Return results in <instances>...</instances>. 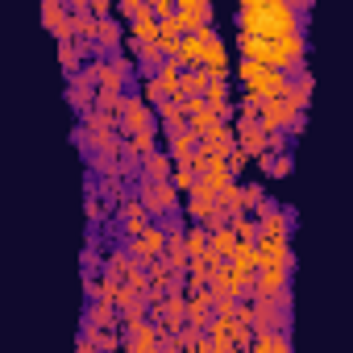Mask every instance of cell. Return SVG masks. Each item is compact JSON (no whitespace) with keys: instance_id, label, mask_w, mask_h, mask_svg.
<instances>
[{"instance_id":"6da1fadb","label":"cell","mask_w":353,"mask_h":353,"mask_svg":"<svg viewBox=\"0 0 353 353\" xmlns=\"http://www.w3.org/2000/svg\"><path fill=\"white\" fill-rule=\"evenodd\" d=\"M307 5H287V0H245L237 9V34L245 38H299L303 34Z\"/></svg>"},{"instance_id":"7a4b0ae2","label":"cell","mask_w":353,"mask_h":353,"mask_svg":"<svg viewBox=\"0 0 353 353\" xmlns=\"http://www.w3.org/2000/svg\"><path fill=\"white\" fill-rule=\"evenodd\" d=\"M237 50H241L245 63H262V67L287 71L291 79H295L299 71H307V67H303V59H307V38H303V34H299V38H245V34H237Z\"/></svg>"},{"instance_id":"3957f363","label":"cell","mask_w":353,"mask_h":353,"mask_svg":"<svg viewBox=\"0 0 353 353\" xmlns=\"http://www.w3.org/2000/svg\"><path fill=\"white\" fill-rule=\"evenodd\" d=\"M237 79H241L245 96H254V100H279V96H291V75H287V71H274V67H262V63H245V59H241Z\"/></svg>"},{"instance_id":"277c9868","label":"cell","mask_w":353,"mask_h":353,"mask_svg":"<svg viewBox=\"0 0 353 353\" xmlns=\"http://www.w3.org/2000/svg\"><path fill=\"white\" fill-rule=\"evenodd\" d=\"M133 67H137V63H129L125 54H96V63H88V75H92L96 92H117V96H125V83H129Z\"/></svg>"},{"instance_id":"5b68a950","label":"cell","mask_w":353,"mask_h":353,"mask_svg":"<svg viewBox=\"0 0 353 353\" xmlns=\"http://www.w3.org/2000/svg\"><path fill=\"white\" fill-rule=\"evenodd\" d=\"M258 121L270 129V133H283V129H295L303 121V104L295 96H279V100H262L258 108Z\"/></svg>"},{"instance_id":"8992f818","label":"cell","mask_w":353,"mask_h":353,"mask_svg":"<svg viewBox=\"0 0 353 353\" xmlns=\"http://www.w3.org/2000/svg\"><path fill=\"white\" fill-rule=\"evenodd\" d=\"M137 200L145 204L150 216H174L183 196L174 192V183H150V179H141V183H137Z\"/></svg>"},{"instance_id":"52a82bcc","label":"cell","mask_w":353,"mask_h":353,"mask_svg":"<svg viewBox=\"0 0 353 353\" xmlns=\"http://www.w3.org/2000/svg\"><path fill=\"white\" fill-rule=\"evenodd\" d=\"M141 133H158V112L141 96H129L121 108V137H141Z\"/></svg>"},{"instance_id":"ba28073f","label":"cell","mask_w":353,"mask_h":353,"mask_svg":"<svg viewBox=\"0 0 353 353\" xmlns=\"http://www.w3.org/2000/svg\"><path fill=\"white\" fill-rule=\"evenodd\" d=\"M166 241H170L166 225H150V229H141L137 237H129V241H125V250H129L141 266H154V262L166 254Z\"/></svg>"},{"instance_id":"9c48e42d","label":"cell","mask_w":353,"mask_h":353,"mask_svg":"<svg viewBox=\"0 0 353 353\" xmlns=\"http://www.w3.org/2000/svg\"><path fill=\"white\" fill-rule=\"evenodd\" d=\"M254 291V279H245L233 262H216V274H212V295L216 299H241Z\"/></svg>"},{"instance_id":"30bf717a","label":"cell","mask_w":353,"mask_h":353,"mask_svg":"<svg viewBox=\"0 0 353 353\" xmlns=\"http://www.w3.org/2000/svg\"><path fill=\"white\" fill-rule=\"evenodd\" d=\"M237 150L241 154H250V158H262L266 154V145H270V129L258 121V117H237Z\"/></svg>"},{"instance_id":"8fae6325","label":"cell","mask_w":353,"mask_h":353,"mask_svg":"<svg viewBox=\"0 0 353 353\" xmlns=\"http://www.w3.org/2000/svg\"><path fill=\"white\" fill-rule=\"evenodd\" d=\"M291 270L295 266H262L254 279V299H283L291 295Z\"/></svg>"},{"instance_id":"7c38bea8","label":"cell","mask_w":353,"mask_h":353,"mask_svg":"<svg viewBox=\"0 0 353 353\" xmlns=\"http://www.w3.org/2000/svg\"><path fill=\"white\" fill-rule=\"evenodd\" d=\"M125 328V353H162V328L154 320H133Z\"/></svg>"},{"instance_id":"4fadbf2b","label":"cell","mask_w":353,"mask_h":353,"mask_svg":"<svg viewBox=\"0 0 353 353\" xmlns=\"http://www.w3.org/2000/svg\"><path fill=\"white\" fill-rule=\"evenodd\" d=\"M174 21H179L183 34H200L212 26V5L208 0H179V9H174Z\"/></svg>"},{"instance_id":"5bb4252c","label":"cell","mask_w":353,"mask_h":353,"mask_svg":"<svg viewBox=\"0 0 353 353\" xmlns=\"http://www.w3.org/2000/svg\"><path fill=\"white\" fill-rule=\"evenodd\" d=\"M150 225H154V216L145 212V204H141L137 196H125V200H121V229H125V241L137 237V233L150 229Z\"/></svg>"},{"instance_id":"9a60e30c","label":"cell","mask_w":353,"mask_h":353,"mask_svg":"<svg viewBox=\"0 0 353 353\" xmlns=\"http://www.w3.org/2000/svg\"><path fill=\"white\" fill-rule=\"evenodd\" d=\"M67 100H71L83 117L96 108V83H92V75H88V71H79V75H71V79H67Z\"/></svg>"},{"instance_id":"2e32d148","label":"cell","mask_w":353,"mask_h":353,"mask_svg":"<svg viewBox=\"0 0 353 353\" xmlns=\"http://www.w3.org/2000/svg\"><path fill=\"white\" fill-rule=\"evenodd\" d=\"M42 26L63 42V38H71V9L63 5V0H42Z\"/></svg>"},{"instance_id":"e0dca14e","label":"cell","mask_w":353,"mask_h":353,"mask_svg":"<svg viewBox=\"0 0 353 353\" xmlns=\"http://www.w3.org/2000/svg\"><path fill=\"white\" fill-rule=\"evenodd\" d=\"M237 245H241V237L233 233V225H221V229H212V245H208V254H212L216 262H233Z\"/></svg>"},{"instance_id":"ac0fdd59","label":"cell","mask_w":353,"mask_h":353,"mask_svg":"<svg viewBox=\"0 0 353 353\" xmlns=\"http://www.w3.org/2000/svg\"><path fill=\"white\" fill-rule=\"evenodd\" d=\"M141 170H145V179H150V183H170V174H174V158H170L166 150H158V154H150V158L141 162Z\"/></svg>"},{"instance_id":"d6986e66","label":"cell","mask_w":353,"mask_h":353,"mask_svg":"<svg viewBox=\"0 0 353 353\" xmlns=\"http://www.w3.org/2000/svg\"><path fill=\"white\" fill-rule=\"evenodd\" d=\"M125 42H129V38H125V30H121L112 17H108V21H100V34H96V50H100V54H117Z\"/></svg>"},{"instance_id":"ffe728a7","label":"cell","mask_w":353,"mask_h":353,"mask_svg":"<svg viewBox=\"0 0 353 353\" xmlns=\"http://www.w3.org/2000/svg\"><path fill=\"white\" fill-rule=\"evenodd\" d=\"M208 83H212V79L204 75V67H188V71H183L179 96H183V100H204V96H208Z\"/></svg>"},{"instance_id":"44dd1931","label":"cell","mask_w":353,"mask_h":353,"mask_svg":"<svg viewBox=\"0 0 353 353\" xmlns=\"http://www.w3.org/2000/svg\"><path fill=\"white\" fill-rule=\"evenodd\" d=\"M183 71H188V67H183L179 59H166V63L158 67V75H154V79H158V83H162V88L170 92V100L179 96V88H183Z\"/></svg>"},{"instance_id":"7402d4cb","label":"cell","mask_w":353,"mask_h":353,"mask_svg":"<svg viewBox=\"0 0 353 353\" xmlns=\"http://www.w3.org/2000/svg\"><path fill=\"white\" fill-rule=\"evenodd\" d=\"M233 266H237L245 279H258V270H262V254H258V245L241 241V245H237V254H233Z\"/></svg>"},{"instance_id":"603a6c76","label":"cell","mask_w":353,"mask_h":353,"mask_svg":"<svg viewBox=\"0 0 353 353\" xmlns=\"http://www.w3.org/2000/svg\"><path fill=\"white\" fill-rule=\"evenodd\" d=\"M250 353H291V336L287 332H258Z\"/></svg>"},{"instance_id":"cb8c5ba5","label":"cell","mask_w":353,"mask_h":353,"mask_svg":"<svg viewBox=\"0 0 353 353\" xmlns=\"http://www.w3.org/2000/svg\"><path fill=\"white\" fill-rule=\"evenodd\" d=\"M179 59L183 67H204V38H196V34H183V42H179Z\"/></svg>"},{"instance_id":"d4e9b609","label":"cell","mask_w":353,"mask_h":353,"mask_svg":"<svg viewBox=\"0 0 353 353\" xmlns=\"http://www.w3.org/2000/svg\"><path fill=\"white\" fill-rule=\"evenodd\" d=\"M204 104L216 112V117H233V100H229V83H208V96H204Z\"/></svg>"},{"instance_id":"484cf974","label":"cell","mask_w":353,"mask_h":353,"mask_svg":"<svg viewBox=\"0 0 353 353\" xmlns=\"http://www.w3.org/2000/svg\"><path fill=\"white\" fill-rule=\"evenodd\" d=\"M88 328H117V312H112V303L108 299H96L92 307H88V320H83Z\"/></svg>"},{"instance_id":"4316f807","label":"cell","mask_w":353,"mask_h":353,"mask_svg":"<svg viewBox=\"0 0 353 353\" xmlns=\"http://www.w3.org/2000/svg\"><path fill=\"white\" fill-rule=\"evenodd\" d=\"M79 54H83V46H79L75 38H63V42H59V63H63L67 79H71V75H79Z\"/></svg>"},{"instance_id":"83f0119b","label":"cell","mask_w":353,"mask_h":353,"mask_svg":"<svg viewBox=\"0 0 353 353\" xmlns=\"http://www.w3.org/2000/svg\"><path fill=\"white\" fill-rule=\"evenodd\" d=\"M258 166L270 174V179H287L295 162H291V154H262V158H258Z\"/></svg>"},{"instance_id":"f1b7e54d","label":"cell","mask_w":353,"mask_h":353,"mask_svg":"<svg viewBox=\"0 0 353 353\" xmlns=\"http://www.w3.org/2000/svg\"><path fill=\"white\" fill-rule=\"evenodd\" d=\"M221 125H225V117H216L212 108H204L200 117H192V125H188V129H192V133H196V137L204 141V137H212V133H216Z\"/></svg>"},{"instance_id":"f546056e","label":"cell","mask_w":353,"mask_h":353,"mask_svg":"<svg viewBox=\"0 0 353 353\" xmlns=\"http://www.w3.org/2000/svg\"><path fill=\"white\" fill-rule=\"evenodd\" d=\"M208 245H212V229L192 225V229H188V254H192V262H196V258H208Z\"/></svg>"},{"instance_id":"4dcf8cb0","label":"cell","mask_w":353,"mask_h":353,"mask_svg":"<svg viewBox=\"0 0 353 353\" xmlns=\"http://www.w3.org/2000/svg\"><path fill=\"white\" fill-rule=\"evenodd\" d=\"M141 100H145V104H150V108L158 112V108H162V104L170 100V92H166V88H162L158 79H145V83H141Z\"/></svg>"},{"instance_id":"1f68e13d","label":"cell","mask_w":353,"mask_h":353,"mask_svg":"<svg viewBox=\"0 0 353 353\" xmlns=\"http://www.w3.org/2000/svg\"><path fill=\"white\" fill-rule=\"evenodd\" d=\"M117 13L133 26L137 17H145V13H154V5H145V0H121V5H117Z\"/></svg>"},{"instance_id":"d6a6232c","label":"cell","mask_w":353,"mask_h":353,"mask_svg":"<svg viewBox=\"0 0 353 353\" xmlns=\"http://www.w3.org/2000/svg\"><path fill=\"white\" fill-rule=\"evenodd\" d=\"M92 17L96 21H108L112 17V5H108V0H92Z\"/></svg>"},{"instance_id":"836d02e7","label":"cell","mask_w":353,"mask_h":353,"mask_svg":"<svg viewBox=\"0 0 353 353\" xmlns=\"http://www.w3.org/2000/svg\"><path fill=\"white\" fill-rule=\"evenodd\" d=\"M245 162H250V154H241V150H237V154L229 158V170H233V179H237L241 170H245Z\"/></svg>"},{"instance_id":"e575fe53","label":"cell","mask_w":353,"mask_h":353,"mask_svg":"<svg viewBox=\"0 0 353 353\" xmlns=\"http://www.w3.org/2000/svg\"><path fill=\"white\" fill-rule=\"evenodd\" d=\"M88 221H92V225H96V221H100V204H96V196H92V200H88Z\"/></svg>"}]
</instances>
